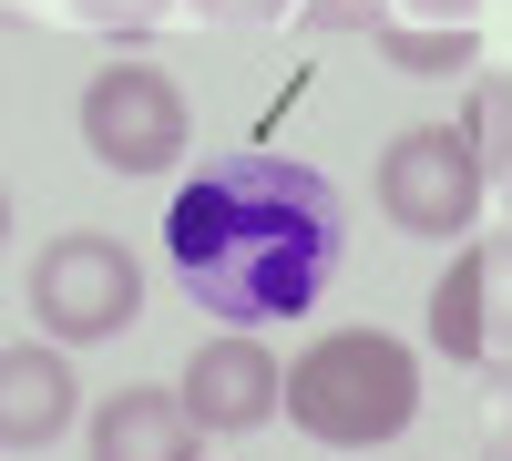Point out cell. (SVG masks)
<instances>
[{
	"label": "cell",
	"mask_w": 512,
	"mask_h": 461,
	"mask_svg": "<svg viewBox=\"0 0 512 461\" xmlns=\"http://www.w3.org/2000/svg\"><path fill=\"white\" fill-rule=\"evenodd\" d=\"M287 421L318 451H400L420 431V349L379 318L318 328L287 359Z\"/></svg>",
	"instance_id": "7a4b0ae2"
},
{
	"label": "cell",
	"mask_w": 512,
	"mask_h": 461,
	"mask_svg": "<svg viewBox=\"0 0 512 461\" xmlns=\"http://www.w3.org/2000/svg\"><path fill=\"white\" fill-rule=\"evenodd\" d=\"M349 267V195L308 154H205L164 205V277L226 328L308 318Z\"/></svg>",
	"instance_id": "6da1fadb"
},
{
	"label": "cell",
	"mask_w": 512,
	"mask_h": 461,
	"mask_svg": "<svg viewBox=\"0 0 512 461\" xmlns=\"http://www.w3.org/2000/svg\"><path fill=\"white\" fill-rule=\"evenodd\" d=\"M185 410H195L205 431H226V441L287 421V369H277V349H267V328H216V339H195V359H185Z\"/></svg>",
	"instance_id": "52a82bcc"
},
{
	"label": "cell",
	"mask_w": 512,
	"mask_h": 461,
	"mask_svg": "<svg viewBox=\"0 0 512 461\" xmlns=\"http://www.w3.org/2000/svg\"><path fill=\"white\" fill-rule=\"evenodd\" d=\"M502 195H512V185H502Z\"/></svg>",
	"instance_id": "2e32d148"
},
{
	"label": "cell",
	"mask_w": 512,
	"mask_h": 461,
	"mask_svg": "<svg viewBox=\"0 0 512 461\" xmlns=\"http://www.w3.org/2000/svg\"><path fill=\"white\" fill-rule=\"evenodd\" d=\"M472 154H482V175L512 185V72H472Z\"/></svg>",
	"instance_id": "8fae6325"
},
{
	"label": "cell",
	"mask_w": 512,
	"mask_h": 461,
	"mask_svg": "<svg viewBox=\"0 0 512 461\" xmlns=\"http://www.w3.org/2000/svg\"><path fill=\"white\" fill-rule=\"evenodd\" d=\"M482 195H492V175H482L472 134H451V123H400L390 154L369 164V205L420 246L482 236Z\"/></svg>",
	"instance_id": "5b68a950"
},
{
	"label": "cell",
	"mask_w": 512,
	"mask_h": 461,
	"mask_svg": "<svg viewBox=\"0 0 512 461\" xmlns=\"http://www.w3.org/2000/svg\"><path fill=\"white\" fill-rule=\"evenodd\" d=\"M72 410H82V380H72L62 349H41V339L0 349V451H11V461H41L72 431Z\"/></svg>",
	"instance_id": "ba28073f"
},
{
	"label": "cell",
	"mask_w": 512,
	"mask_h": 461,
	"mask_svg": "<svg viewBox=\"0 0 512 461\" xmlns=\"http://www.w3.org/2000/svg\"><path fill=\"white\" fill-rule=\"evenodd\" d=\"M461 461H512V349L461 369Z\"/></svg>",
	"instance_id": "30bf717a"
},
{
	"label": "cell",
	"mask_w": 512,
	"mask_h": 461,
	"mask_svg": "<svg viewBox=\"0 0 512 461\" xmlns=\"http://www.w3.org/2000/svg\"><path fill=\"white\" fill-rule=\"evenodd\" d=\"M431 349L451 369L512 349V226H482L451 246V267L431 277Z\"/></svg>",
	"instance_id": "8992f818"
},
{
	"label": "cell",
	"mask_w": 512,
	"mask_h": 461,
	"mask_svg": "<svg viewBox=\"0 0 512 461\" xmlns=\"http://www.w3.org/2000/svg\"><path fill=\"white\" fill-rule=\"evenodd\" d=\"M21 298H31V318H41V339L103 349V339H123V328L144 318V267H134V246H123V236L62 226V236H41Z\"/></svg>",
	"instance_id": "3957f363"
},
{
	"label": "cell",
	"mask_w": 512,
	"mask_h": 461,
	"mask_svg": "<svg viewBox=\"0 0 512 461\" xmlns=\"http://www.w3.org/2000/svg\"><path fill=\"white\" fill-rule=\"evenodd\" d=\"M195 410L185 390H113L93 400V431H82V451L93 461H195Z\"/></svg>",
	"instance_id": "9c48e42d"
},
{
	"label": "cell",
	"mask_w": 512,
	"mask_h": 461,
	"mask_svg": "<svg viewBox=\"0 0 512 461\" xmlns=\"http://www.w3.org/2000/svg\"><path fill=\"white\" fill-rule=\"evenodd\" d=\"M297 21H308V31H369V41H379V31H400L379 0H297Z\"/></svg>",
	"instance_id": "7c38bea8"
},
{
	"label": "cell",
	"mask_w": 512,
	"mask_h": 461,
	"mask_svg": "<svg viewBox=\"0 0 512 461\" xmlns=\"http://www.w3.org/2000/svg\"><path fill=\"white\" fill-rule=\"evenodd\" d=\"M410 11H431L441 31H461V21H472V11H482V0H410Z\"/></svg>",
	"instance_id": "9a60e30c"
},
{
	"label": "cell",
	"mask_w": 512,
	"mask_h": 461,
	"mask_svg": "<svg viewBox=\"0 0 512 461\" xmlns=\"http://www.w3.org/2000/svg\"><path fill=\"white\" fill-rule=\"evenodd\" d=\"M72 11H82V21H103V31H154L175 0H72Z\"/></svg>",
	"instance_id": "4fadbf2b"
},
{
	"label": "cell",
	"mask_w": 512,
	"mask_h": 461,
	"mask_svg": "<svg viewBox=\"0 0 512 461\" xmlns=\"http://www.w3.org/2000/svg\"><path fill=\"white\" fill-rule=\"evenodd\" d=\"M72 134L82 154L103 164V175H164L185 144H195V103H185V82L175 62H103V72H82V93H72Z\"/></svg>",
	"instance_id": "277c9868"
},
{
	"label": "cell",
	"mask_w": 512,
	"mask_h": 461,
	"mask_svg": "<svg viewBox=\"0 0 512 461\" xmlns=\"http://www.w3.org/2000/svg\"><path fill=\"white\" fill-rule=\"evenodd\" d=\"M205 21H226V31H256V21H287V0H195Z\"/></svg>",
	"instance_id": "5bb4252c"
}]
</instances>
